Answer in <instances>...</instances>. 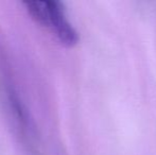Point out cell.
<instances>
[{"instance_id": "obj_1", "label": "cell", "mask_w": 156, "mask_h": 155, "mask_svg": "<svg viewBox=\"0 0 156 155\" xmlns=\"http://www.w3.org/2000/svg\"><path fill=\"white\" fill-rule=\"evenodd\" d=\"M30 17L41 28L65 45H74L79 36L68 20L63 3L54 0L29 1L23 3Z\"/></svg>"}]
</instances>
